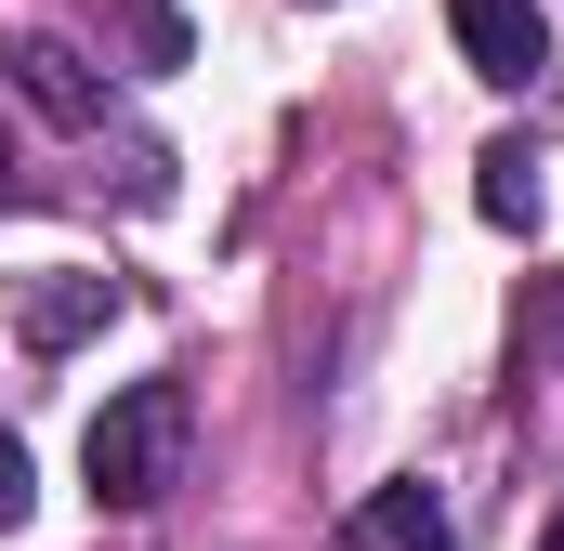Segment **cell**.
I'll return each mask as SVG.
<instances>
[{
  "label": "cell",
  "instance_id": "3957f363",
  "mask_svg": "<svg viewBox=\"0 0 564 551\" xmlns=\"http://www.w3.org/2000/svg\"><path fill=\"white\" fill-rule=\"evenodd\" d=\"M0 79H13L40 119H66V132H106V79H93L66 40H13V53H0Z\"/></svg>",
  "mask_w": 564,
  "mask_h": 551
},
{
  "label": "cell",
  "instance_id": "5b68a950",
  "mask_svg": "<svg viewBox=\"0 0 564 551\" xmlns=\"http://www.w3.org/2000/svg\"><path fill=\"white\" fill-rule=\"evenodd\" d=\"M341 539H355V551H459V526H446V499H433V486H368Z\"/></svg>",
  "mask_w": 564,
  "mask_h": 551
},
{
  "label": "cell",
  "instance_id": "ba28073f",
  "mask_svg": "<svg viewBox=\"0 0 564 551\" xmlns=\"http://www.w3.org/2000/svg\"><path fill=\"white\" fill-rule=\"evenodd\" d=\"M525 342H539V355H564V276H539V302H525Z\"/></svg>",
  "mask_w": 564,
  "mask_h": 551
},
{
  "label": "cell",
  "instance_id": "6da1fadb",
  "mask_svg": "<svg viewBox=\"0 0 564 551\" xmlns=\"http://www.w3.org/2000/svg\"><path fill=\"white\" fill-rule=\"evenodd\" d=\"M171 460H184V381H132V395H106L93 433H79V473H93L106 512H144L171 486Z\"/></svg>",
  "mask_w": 564,
  "mask_h": 551
},
{
  "label": "cell",
  "instance_id": "9c48e42d",
  "mask_svg": "<svg viewBox=\"0 0 564 551\" xmlns=\"http://www.w3.org/2000/svg\"><path fill=\"white\" fill-rule=\"evenodd\" d=\"M0 197H26V171H13V144H0Z\"/></svg>",
  "mask_w": 564,
  "mask_h": 551
},
{
  "label": "cell",
  "instance_id": "30bf717a",
  "mask_svg": "<svg viewBox=\"0 0 564 551\" xmlns=\"http://www.w3.org/2000/svg\"><path fill=\"white\" fill-rule=\"evenodd\" d=\"M539 551H564V512H552V539H539Z\"/></svg>",
  "mask_w": 564,
  "mask_h": 551
},
{
  "label": "cell",
  "instance_id": "8992f818",
  "mask_svg": "<svg viewBox=\"0 0 564 551\" xmlns=\"http://www.w3.org/2000/svg\"><path fill=\"white\" fill-rule=\"evenodd\" d=\"M473 197H486V224H539V158L499 132L486 158H473Z\"/></svg>",
  "mask_w": 564,
  "mask_h": 551
},
{
  "label": "cell",
  "instance_id": "277c9868",
  "mask_svg": "<svg viewBox=\"0 0 564 551\" xmlns=\"http://www.w3.org/2000/svg\"><path fill=\"white\" fill-rule=\"evenodd\" d=\"M106 315H119V289H106V276H40V289L13 302V328H26V355H66V342H93Z\"/></svg>",
  "mask_w": 564,
  "mask_h": 551
},
{
  "label": "cell",
  "instance_id": "52a82bcc",
  "mask_svg": "<svg viewBox=\"0 0 564 551\" xmlns=\"http://www.w3.org/2000/svg\"><path fill=\"white\" fill-rule=\"evenodd\" d=\"M26 499H40V486H26V446H13V433H0V539H13V526H26Z\"/></svg>",
  "mask_w": 564,
  "mask_h": 551
},
{
  "label": "cell",
  "instance_id": "7a4b0ae2",
  "mask_svg": "<svg viewBox=\"0 0 564 551\" xmlns=\"http://www.w3.org/2000/svg\"><path fill=\"white\" fill-rule=\"evenodd\" d=\"M446 26H459L473 79H499V93H525V79L552 66V13H539V0H446Z\"/></svg>",
  "mask_w": 564,
  "mask_h": 551
}]
</instances>
